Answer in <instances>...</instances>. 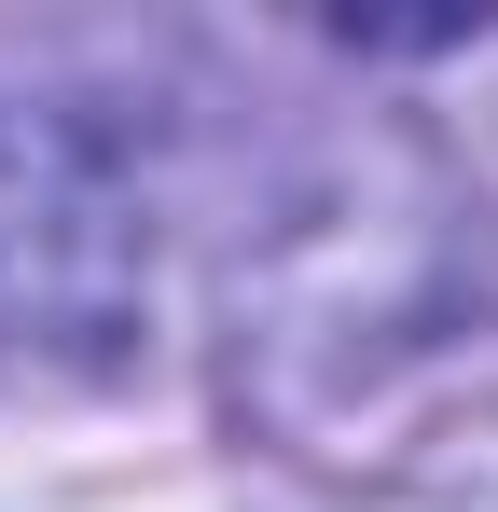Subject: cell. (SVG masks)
Instances as JSON below:
<instances>
[{
    "label": "cell",
    "instance_id": "cell-1",
    "mask_svg": "<svg viewBox=\"0 0 498 512\" xmlns=\"http://www.w3.org/2000/svg\"><path fill=\"white\" fill-rule=\"evenodd\" d=\"M139 305V222L97 167V139L0 97V374L111 360Z\"/></svg>",
    "mask_w": 498,
    "mask_h": 512
}]
</instances>
